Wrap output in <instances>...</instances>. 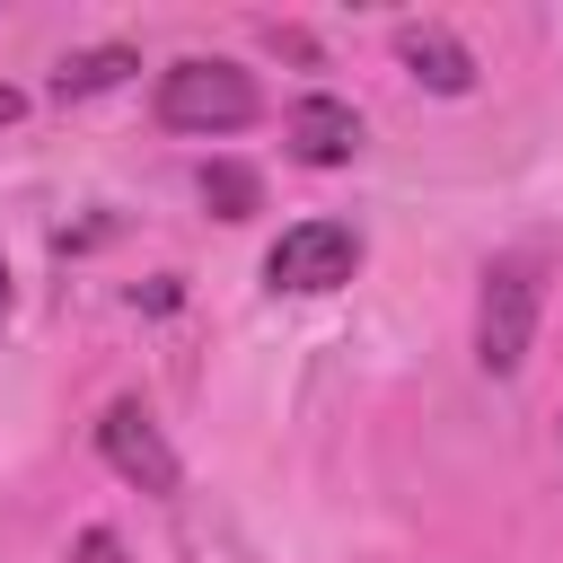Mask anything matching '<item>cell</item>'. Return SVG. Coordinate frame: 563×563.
Masks as SVG:
<instances>
[{
  "label": "cell",
  "mask_w": 563,
  "mask_h": 563,
  "mask_svg": "<svg viewBox=\"0 0 563 563\" xmlns=\"http://www.w3.org/2000/svg\"><path fill=\"white\" fill-rule=\"evenodd\" d=\"M264 114V88L238 70V62H176L158 70V123L167 132H246Z\"/></svg>",
  "instance_id": "cell-1"
},
{
  "label": "cell",
  "mask_w": 563,
  "mask_h": 563,
  "mask_svg": "<svg viewBox=\"0 0 563 563\" xmlns=\"http://www.w3.org/2000/svg\"><path fill=\"white\" fill-rule=\"evenodd\" d=\"M537 299H545V282H537L528 255L484 264V290H475V361H484L493 378H510V369L528 361V343H537Z\"/></svg>",
  "instance_id": "cell-2"
},
{
  "label": "cell",
  "mask_w": 563,
  "mask_h": 563,
  "mask_svg": "<svg viewBox=\"0 0 563 563\" xmlns=\"http://www.w3.org/2000/svg\"><path fill=\"white\" fill-rule=\"evenodd\" d=\"M352 273H361V229H352V220H299V229H282L273 255H264V282H273V290H299V299L343 290Z\"/></svg>",
  "instance_id": "cell-3"
},
{
  "label": "cell",
  "mask_w": 563,
  "mask_h": 563,
  "mask_svg": "<svg viewBox=\"0 0 563 563\" xmlns=\"http://www.w3.org/2000/svg\"><path fill=\"white\" fill-rule=\"evenodd\" d=\"M97 457H106V466H114L123 484H141L150 501H167V493L185 484V466H176V449H167V431H158V422H150V413L132 405V396L97 413Z\"/></svg>",
  "instance_id": "cell-4"
},
{
  "label": "cell",
  "mask_w": 563,
  "mask_h": 563,
  "mask_svg": "<svg viewBox=\"0 0 563 563\" xmlns=\"http://www.w3.org/2000/svg\"><path fill=\"white\" fill-rule=\"evenodd\" d=\"M396 62H405L422 88H440V97H466V88H475V53H466L449 26H431V18L396 26Z\"/></svg>",
  "instance_id": "cell-5"
},
{
  "label": "cell",
  "mask_w": 563,
  "mask_h": 563,
  "mask_svg": "<svg viewBox=\"0 0 563 563\" xmlns=\"http://www.w3.org/2000/svg\"><path fill=\"white\" fill-rule=\"evenodd\" d=\"M361 150V114L343 97H299L290 106V158L299 167H343Z\"/></svg>",
  "instance_id": "cell-6"
},
{
  "label": "cell",
  "mask_w": 563,
  "mask_h": 563,
  "mask_svg": "<svg viewBox=\"0 0 563 563\" xmlns=\"http://www.w3.org/2000/svg\"><path fill=\"white\" fill-rule=\"evenodd\" d=\"M141 62H132V44H97V53H70L62 70H53V97L70 106V97H97V88H123Z\"/></svg>",
  "instance_id": "cell-7"
},
{
  "label": "cell",
  "mask_w": 563,
  "mask_h": 563,
  "mask_svg": "<svg viewBox=\"0 0 563 563\" xmlns=\"http://www.w3.org/2000/svg\"><path fill=\"white\" fill-rule=\"evenodd\" d=\"M194 185H202V202H211L220 220H246V211H264V176H255V167H238V158H211Z\"/></svg>",
  "instance_id": "cell-8"
},
{
  "label": "cell",
  "mask_w": 563,
  "mask_h": 563,
  "mask_svg": "<svg viewBox=\"0 0 563 563\" xmlns=\"http://www.w3.org/2000/svg\"><path fill=\"white\" fill-rule=\"evenodd\" d=\"M18 114H26V97H18V88H0V123H18Z\"/></svg>",
  "instance_id": "cell-9"
},
{
  "label": "cell",
  "mask_w": 563,
  "mask_h": 563,
  "mask_svg": "<svg viewBox=\"0 0 563 563\" xmlns=\"http://www.w3.org/2000/svg\"><path fill=\"white\" fill-rule=\"evenodd\" d=\"M9 299H18V290H9V264H0V317H9Z\"/></svg>",
  "instance_id": "cell-10"
}]
</instances>
